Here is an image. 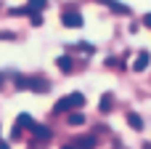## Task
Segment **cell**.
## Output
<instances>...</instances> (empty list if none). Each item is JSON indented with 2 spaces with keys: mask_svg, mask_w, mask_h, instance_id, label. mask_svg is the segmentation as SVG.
<instances>
[{
  "mask_svg": "<svg viewBox=\"0 0 151 149\" xmlns=\"http://www.w3.org/2000/svg\"><path fill=\"white\" fill-rule=\"evenodd\" d=\"M32 123H35V120H32L27 112H21V115H19V120H16V128H32Z\"/></svg>",
  "mask_w": 151,
  "mask_h": 149,
  "instance_id": "obj_10",
  "label": "cell"
},
{
  "mask_svg": "<svg viewBox=\"0 0 151 149\" xmlns=\"http://www.w3.org/2000/svg\"><path fill=\"white\" fill-rule=\"evenodd\" d=\"M0 149H11V147H8V144H0Z\"/></svg>",
  "mask_w": 151,
  "mask_h": 149,
  "instance_id": "obj_18",
  "label": "cell"
},
{
  "mask_svg": "<svg viewBox=\"0 0 151 149\" xmlns=\"http://www.w3.org/2000/svg\"><path fill=\"white\" fill-rule=\"evenodd\" d=\"M61 21H64V27H69V29H80V27H82V13H80L77 8H69V11L61 13Z\"/></svg>",
  "mask_w": 151,
  "mask_h": 149,
  "instance_id": "obj_2",
  "label": "cell"
},
{
  "mask_svg": "<svg viewBox=\"0 0 151 149\" xmlns=\"http://www.w3.org/2000/svg\"><path fill=\"white\" fill-rule=\"evenodd\" d=\"M106 5H109V11H114V13H119V16H127L130 13V8L125 5V3H119V0H104Z\"/></svg>",
  "mask_w": 151,
  "mask_h": 149,
  "instance_id": "obj_6",
  "label": "cell"
},
{
  "mask_svg": "<svg viewBox=\"0 0 151 149\" xmlns=\"http://www.w3.org/2000/svg\"><path fill=\"white\" fill-rule=\"evenodd\" d=\"M45 5H48V0H29L24 11H27V16H32V13H37V11H42Z\"/></svg>",
  "mask_w": 151,
  "mask_h": 149,
  "instance_id": "obj_8",
  "label": "cell"
},
{
  "mask_svg": "<svg viewBox=\"0 0 151 149\" xmlns=\"http://www.w3.org/2000/svg\"><path fill=\"white\" fill-rule=\"evenodd\" d=\"M0 85H3V75H0Z\"/></svg>",
  "mask_w": 151,
  "mask_h": 149,
  "instance_id": "obj_20",
  "label": "cell"
},
{
  "mask_svg": "<svg viewBox=\"0 0 151 149\" xmlns=\"http://www.w3.org/2000/svg\"><path fill=\"white\" fill-rule=\"evenodd\" d=\"M96 147V139L93 136H82V139H74L72 141V149H93Z\"/></svg>",
  "mask_w": 151,
  "mask_h": 149,
  "instance_id": "obj_5",
  "label": "cell"
},
{
  "mask_svg": "<svg viewBox=\"0 0 151 149\" xmlns=\"http://www.w3.org/2000/svg\"><path fill=\"white\" fill-rule=\"evenodd\" d=\"M61 149H72V144H66V147H61Z\"/></svg>",
  "mask_w": 151,
  "mask_h": 149,
  "instance_id": "obj_19",
  "label": "cell"
},
{
  "mask_svg": "<svg viewBox=\"0 0 151 149\" xmlns=\"http://www.w3.org/2000/svg\"><path fill=\"white\" fill-rule=\"evenodd\" d=\"M66 109H69V101H66V99H58V101H56V107H53V112H56V115H61V112H66Z\"/></svg>",
  "mask_w": 151,
  "mask_h": 149,
  "instance_id": "obj_14",
  "label": "cell"
},
{
  "mask_svg": "<svg viewBox=\"0 0 151 149\" xmlns=\"http://www.w3.org/2000/svg\"><path fill=\"white\" fill-rule=\"evenodd\" d=\"M29 131L35 133V139H37V141H48V139H50V128H45V125L32 123V128H29Z\"/></svg>",
  "mask_w": 151,
  "mask_h": 149,
  "instance_id": "obj_4",
  "label": "cell"
},
{
  "mask_svg": "<svg viewBox=\"0 0 151 149\" xmlns=\"http://www.w3.org/2000/svg\"><path fill=\"white\" fill-rule=\"evenodd\" d=\"M77 48H80L82 53H96V45H93V43H80Z\"/></svg>",
  "mask_w": 151,
  "mask_h": 149,
  "instance_id": "obj_15",
  "label": "cell"
},
{
  "mask_svg": "<svg viewBox=\"0 0 151 149\" xmlns=\"http://www.w3.org/2000/svg\"><path fill=\"white\" fill-rule=\"evenodd\" d=\"M13 83H16V88H21V91L27 88V91H35V93H45V91L50 88V83L42 80V77H24V75H16Z\"/></svg>",
  "mask_w": 151,
  "mask_h": 149,
  "instance_id": "obj_1",
  "label": "cell"
},
{
  "mask_svg": "<svg viewBox=\"0 0 151 149\" xmlns=\"http://www.w3.org/2000/svg\"><path fill=\"white\" fill-rule=\"evenodd\" d=\"M143 24H146V27H151V13H146V16H143Z\"/></svg>",
  "mask_w": 151,
  "mask_h": 149,
  "instance_id": "obj_17",
  "label": "cell"
},
{
  "mask_svg": "<svg viewBox=\"0 0 151 149\" xmlns=\"http://www.w3.org/2000/svg\"><path fill=\"white\" fill-rule=\"evenodd\" d=\"M66 101H69V109H80V107H85V96H82V93H69Z\"/></svg>",
  "mask_w": 151,
  "mask_h": 149,
  "instance_id": "obj_7",
  "label": "cell"
},
{
  "mask_svg": "<svg viewBox=\"0 0 151 149\" xmlns=\"http://www.w3.org/2000/svg\"><path fill=\"white\" fill-rule=\"evenodd\" d=\"M149 61H151V53L149 51H141V53L135 56V61H133V69H135V72H143V69L149 67Z\"/></svg>",
  "mask_w": 151,
  "mask_h": 149,
  "instance_id": "obj_3",
  "label": "cell"
},
{
  "mask_svg": "<svg viewBox=\"0 0 151 149\" xmlns=\"http://www.w3.org/2000/svg\"><path fill=\"white\" fill-rule=\"evenodd\" d=\"M56 64H58V69H61V72H69V69H72V59H69V56H58V59H56Z\"/></svg>",
  "mask_w": 151,
  "mask_h": 149,
  "instance_id": "obj_11",
  "label": "cell"
},
{
  "mask_svg": "<svg viewBox=\"0 0 151 149\" xmlns=\"http://www.w3.org/2000/svg\"><path fill=\"white\" fill-rule=\"evenodd\" d=\"M127 123H130V125H133L135 131H141V128H143V120H141V117H138L135 112H130V115H127Z\"/></svg>",
  "mask_w": 151,
  "mask_h": 149,
  "instance_id": "obj_13",
  "label": "cell"
},
{
  "mask_svg": "<svg viewBox=\"0 0 151 149\" xmlns=\"http://www.w3.org/2000/svg\"><path fill=\"white\" fill-rule=\"evenodd\" d=\"M111 104H114V96H111V93H104V99H101V112H104V115H109Z\"/></svg>",
  "mask_w": 151,
  "mask_h": 149,
  "instance_id": "obj_9",
  "label": "cell"
},
{
  "mask_svg": "<svg viewBox=\"0 0 151 149\" xmlns=\"http://www.w3.org/2000/svg\"><path fill=\"white\" fill-rule=\"evenodd\" d=\"M82 123H85V115H82V112H72V115H69V125L77 128V125H82Z\"/></svg>",
  "mask_w": 151,
  "mask_h": 149,
  "instance_id": "obj_12",
  "label": "cell"
},
{
  "mask_svg": "<svg viewBox=\"0 0 151 149\" xmlns=\"http://www.w3.org/2000/svg\"><path fill=\"white\" fill-rule=\"evenodd\" d=\"M29 19H32V24H35V27H40V24H42V16H40V13H32Z\"/></svg>",
  "mask_w": 151,
  "mask_h": 149,
  "instance_id": "obj_16",
  "label": "cell"
}]
</instances>
